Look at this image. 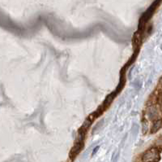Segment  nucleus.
<instances>
[{"label":"nucleus","instance_id":"obj_1","mask_svg":"<svg viewBox=\"0 0 162 162\" xmlns=\"http://www.w3.org/2000/svg\"><path fill=\"white\" fill-rule=\"evenodd\" d=\"M160 152L157 148H151L146 151L142 157L143 162H157L160 161Z\"/></svg>","mask_w":162,"mask_h":162},{"label":"nucleus","instance_id":"obj_2","mask_svg":"<svg viewBox=\"0 0 162 162\" xmlns=\"http://www.w3.org/2000/svg\"><path fill=\"white\" fill-rule=\"evenodd\" d=\"M82 147H83L82 141H79L77 143H76V145L72 147V149L70 151V157L71 159H74L77 156V154L80 151Z\"/></svg>","mask_w":162,"mask_h":162},{"label":"nucleus","instance_id":"obj_3","mask_svg":"<svg viewBox=\"0 0 162 162\" xmlns=\"http://www.w3.org/2000/svg\"><path fill=\"white\" fill-rule=\"evenodd\" d=\"M162 127V121H158L155 123L151 128V133H156Z\"/></svg>","mask_w":162,"mask_h":162},{"label":"nucleus","instance_id":"obj_4","mask_svg":"<svg viewBox=\"0 0 162 162\" xmlns=\"http://www.w3.org/2000/svg\"><path fill=\"white\" fill-rule=\"evenodd\" d=\"M157 145L159 147H162V138H160L157 141Z\"/></svg>","mask_w":162,"mask_h":162},{"label":"nucleus","instance_id":"obj_5","mask_svg":"<svg viewBox=\"0 0 162 162\" xmlns=\"http://www.w3.org/2000/svg\"><path fill=\"white\" fill-rule=\"evenodd\" d=\"M98 148H99V147H97V148H95V149H94V151H93V154H95V152H96V151H97V150H98Z\"/></svg>","mask_w":162,"mask_h":162}]
</instances>
